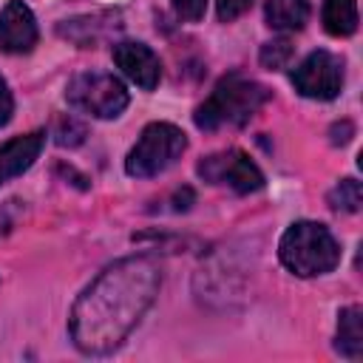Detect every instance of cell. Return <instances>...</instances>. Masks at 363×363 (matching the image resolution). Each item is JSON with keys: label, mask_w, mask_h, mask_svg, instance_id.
Here are the masks:
<instances>
[{"label": "cell", "mask_w": 363, "mask_h": 363, "mask_svg": "<svg viewBox=\"0 0 363 363\" xmlns=\"http://www.w3.org/2000/svg\"><path fill=\"white\" fill-rule=\"evenodd\" d=\"M252 6V0H216V11L221 23H233L235 17H241L247 9Z\"/></svg>", "instance_id": "obj_18"}, {"label": "cell", "mask_w": 363, "mask_h": 363, "mask_svg": "<svg viewBox=\"0 0 363 363\" xmlns=\"http://www.w3.org/2000/svg\"><path fill=\"white\" fill-rule=\"evenodd\" d=\"M43 145H45V133L43 130H34V133H26V136H14L6 145H0V184H6L9 179L26 173L37 162Z\"/></svg>", "instance_id": "obj_10"}, {"label": "cell", "mask_w": 363, "mask_h": 363, "mask_svg": "<svg viewBox=\"0 0 363 363\" xmlns=\"http://www.w3.org/2000/svg\"><path fill=\"white\" fill-rule=\"evenodd\" d=\"M196 173L207 182V184H224L241 196L255 193L264 187V173L258 170V164L238 147H227L218 153L204 156L196 164Z\"/></svg>", "instance_id": "obj_6"}, {"label": "cell", "mask_w": 363, "mask_h": 363, "mask_svg": "<svg viewBox=\"0 0 363 363\" xmlns=\"http://www.w3.org/2000/svg\"><path fill=\"white\" fill-rule=\"evenodd\" d=\"M292 85L306 99H335L343 88V60L332 51H312L295 71Z\"/></svg>", "instance_id": "obj_7"}, {"label": "cell", "mask_w": 363, "mask_h": 363, "mask_svg": "<svg viewBox=\"0 0 363 363\" xmlns=\"http://www.w3.org/2000/svg\"><path fill=\"white\" fill-rule=\"evenodd\" d=\"M352 133H354V128H352V122H335L332 125V130H329V139H332V145H346L349 139H352Z\"/></svg>", "instance_id": "obj_21"}, {"label": "cell", "mask_w": 363, "mask_h": 363, "mask_svg": "<svg viewBox=\"0 0 363 363\" xmlns=\"http://www.w3.org/2000/svg\"><path fill=\"white\" fill-rule=\"evenodd\" d=\"M335 349L349 357L357 360L363 354V309L360 306H346L337 315V335H335Z\"/></svg>", "instance_id": "obj_12"}, {"label": "cell", "mask_w": 363, "mask_h": 363, "mask_svg": "<svg viewBox=\"0 0 363 363\" xmlns=\"http://www.w3.org/2000/svg\"><path fill=\"white\" fill-rule=\"evenodd\" d=\"M264 17L275 31H298L309 17V0H267Z\"/></svg>", "instance_id": "obj_13"}, {"label": "cell", "mask_w": 363, "mask_h": 363, "mask_svg": "<svg viewBox=\"0 0 363 363\" xmlns=\"http://www.w3.org/2000/svg\"><path fill=\"white\" fill-rule=\"evenodd\" d=\"M11 113H14V96H11L9 85H6V79L0 77V128L9 125Z\"/></svg>", "instance_id": "obj_20"}, {"label": "cell", "mask_w": 363, "mask_h": 363, "mask_svg": "<svg viewBox=\"0 0 363 363\" xmlns=\"http://www.w3.org/2000/svg\"><path fill=\"white\" fill-rule=\"evenodd\" d=\"M122 23H119V14L116 11H99V14H82V17H74V20H65L60 23V37L77 43L79 48H91L96 45L99 40H105L111 31H116Z\"/></svg>", "instance_id": "obj_11"}, {"label": "cell", "mask_w": 363, "mask_h": 363, "mask_svg": "<svg viewBox=\"0 0 363 363\" xmlns=\"http://www.w3.org/2000/svg\"><path fill=\"white\" fill-rule=\"evenodd\" d=\"M159 286L162 267L150 255H128L105 267L71 306L74 346L91 357L116 352L153 306Z\"/></svg>", "instance_id": "obj_1"}, {"label": "cell", "mask_w": 363, "mask_h": 363, "mask_svg": "<svg viewBox=\"0 0 363 363\" xmlns=\"http://www.w3.org/2000/svg\"><path fill=\"white\" fill-rule=\"evenodd\" d=\"M187 150V136L170 122H150L125 159V173L133 179H150L164 173Z\"/></svg>", "instance_id": "obj_4"}, {"label": "cell", "mask_w": 363, "mask_h": 363, "mask_svg": "<svg viewBox=\"0 0 363 363\" xmlns=\"http://www.w3.org/2000/svg\"><path fill=\"white\" fill-rule=\"evenodd\" d=\"M173 9L179 11V17H184L187 23H199L204 17L207 0H173Z\"/></svg>", "instance_id": "obj_19"}, {"label": "cell", "mask_w": 363, "mask_h": 363, "mask_svg": "<svg viewBox=\"0 0 363 363\" xmlns=\"http://www.w3.org/2000/svg\"><path fill=\"white\" fill-rule=\"evenodd\" d=\"M51 136H54V142H57L60 147H77V145H82V139H85V125H82L79 119L62 113V116L54 119Z\"/></svg>", "instance_id": "obj_16"}, {"label": "cell", "mask_w": 363, "mask_h": 363, "mask_svg": "<svg viewBox=\"0 0 363 363\" xmlns=\"http://www.w3.org/2000/svg\"><path fill=\"white\" fill-rule=\"evenodd\" d=\"M258 60H261V65L269 68V71L286 68V62L292 60V45H289V40H272V43H264Z\"/></svg>", "instance_id": "obj_17"}, {"label": "cell", "mask_w": 363, "mask_h": 363, "mask_svg": "<svg viewBox=\"0 0 363 363\" xmlns=\"http://www.w3.org/2000/svg\"><path fill=\"white\" fill-rule=\"evenodd\" d=\"M37 45V20L23 0H9L0 11V51L28 54Z\"/></svg>", "instance_id": "obj_9"}, {"label": "cell", "mask_w": 363, "mask_h": 363, "mask_svg": "<svg viewBox=\"0 0 363 363\" xmlns=\"http://www.w3.org/2000/svg\"><path fill=\"white\" fill-rule=\"evenodd\" d=\"M113 62L116 68L142 91H153L159 85L162 77V62L159 57L150 51V45L145 43H133V40H122L113 45Z\"/></svg>", "instance_id": "obj_8"}, {"label": "cell", "mask_w": 363, "mask_h": 363, "mask_svg": "<svg viewBox=\"0 0 363 363\" xmlns=\"http://www.w3.org/2000/svg\"><path fill=\"white\" fill-rule=\"evenodd\" d=\"M320 17L332 37H349L357 31V0H323Z\"/></svg>", "instance_id": "obj_14"}, {"label": "cell", "mask_w": 363, "mask_h": 363, "mask_svg": "<svg viewBox=\"0 0 363 363\" xmlns=\"http://www.w3.org/2000/svg\"><path fill=\"white\" fill-rule=\"evenodd\" d=\"M329 207L335 213H357L360 204H363V190H360V182L357 179H340L329 196H326Z\"/></svg>", "instance_id": "obj_15"}, {"label": "cell", "mask_w": 363, "mask_h": 363, "mask_svg": "<svg viewBox=\"0 0 363 363\" xmlns=\"http://www.w3.org/2000/svg\"><path fill=\"white\" fill-rule=\"evenodd\" d=\"M173 201H176V204H173L176 210H187V207L193 204V190H190V187H182V190L176 193V199H173Z\"/></svg>", "instance_id": "obj_22"}, {"label": "cell", "mask_w": 363, "mask_h": 363, "mask_svg": "<svg viewBox=\"0 0 363 363\" xmlns=\"http://www.w3.org/2000/svg\"><path fill=\"white\" fill-rule=\"evenodd\" d=\"M269 102V88L244 77L227 74L216 82L213 94L196 108L193 122L199 130H221L247 125L264 105Z\"/></svg>", "instance_id": "obj_2"}, {"label": "cell", "mask_w": 363, "mask_h": 363, "mask_svg": "<svg viewBox=\"0 0 363 363\" xmlns=\"http://www.w3.org/2000/svg\"><path fill=\"white\" fill-rule=\"evenodd\" d=\"M281 264L301 275V278H315L326 275L337 267L340 261V244L329 233V227L318 221H295L286 227L278 244Z\"/></svg>", "instance_id": "obj_3"}, {"label": "cell", "mask_w": 363, "mask_h": 363, "mask_svg": "<svg viewBox=\"0 0 363 363\" xmlns=\"http://www.w3.org/2000/svg\"><path fill=\"white\" fill-rule=\"evenodd\" d=\"M65 99L74 111L94 119H113L128 108L125 85L105 71H82L65 85Z\"/></svg>", "instance_id": "obj_5"}]
</instances>
